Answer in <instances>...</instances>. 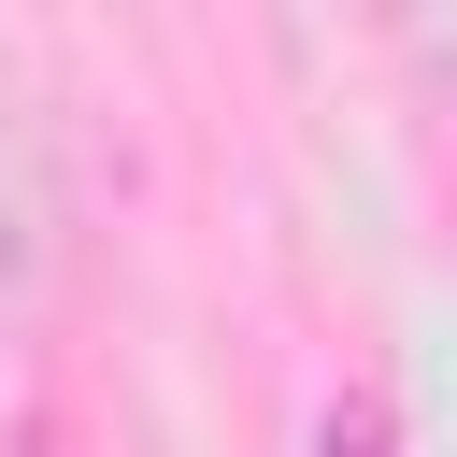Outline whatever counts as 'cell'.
<instances>
[{
  "label": "cell",
  "instance_id": "cell-1",
  "mask_svg": "<svg viewBox=\"0 0 457 457\" xmlns=\"http://www.w3.org/2000/svg\"><path fill=\"white\" fill-rule=\"evenodd\" d=\"M314 457H414V443H400V414H386V386H343V400L314 414Z\"/></svg>",
  "mask_w": 457,
  "mask_h": 457
}]
</instances>
